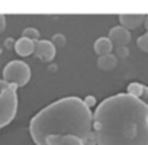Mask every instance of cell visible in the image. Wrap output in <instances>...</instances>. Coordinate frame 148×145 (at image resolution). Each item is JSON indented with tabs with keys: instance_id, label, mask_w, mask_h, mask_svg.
Segmentation results:
<instances>
[{
	"instance_id": "8fae6325",
	"label": "cell",
	"mask_w": 148,
	"mask_h": 145,
	"mask_svg": "<svg viewBox=\"0 0 148 145\" xmlns=\"http://www.w3.org/2000/svg\"><path fill=\"white\" fill-rule=\"evenodd\" d=\"M118 65V58L113 54H108L97 58V67L103 71H110Z\"/></svg>"
},
{
	"instance_id": "5bb4252c",
	"label": "cell",
	"mask_w": 148,
	"mask_h": 145,
	"mask_svg": "<svg viewBox=\"0 0 148 145\" xmlns=\"http://www.w3.org/2000/svg\"><path fill=\"white\" fill-rule=\"evenodd\" d=\"M136 47H138L142 52H147V54H148V32H145L144 35H141V36L136 39Z\"/></svg>"
},
{
	"instance_id": "2e32d148",
	"label": "cell",
	"mask_w": 148,
	"mask_h": 145,
	"mask_svg": "<svg viewBox=\"0 0 148 145\" xmlns=\"http://www.w3.org/2000/svg\"><path fill=\"white\" fill-rule=\"evenodd\" d=\"M83 102H84V105H86L90 110H92V107H96V106H97V100H96V97L92 96V94L86 96V97L83 99Z\"/></svg>"
},
{
	"instance_id": "7a4b0ae2",
	"label": "cell",
	"mask_w": 148,
	"mask_h": 145,
	"mask_svg": "<svg viewBox=\"0 0 148 145\" xmlns=\"http://www.w3.org/2000/svg\"><path fill=\"white\" fill-rule=\"evenodd\" d=\"M93 132V113L77 96L58 99L41 109L29 122L35 145H48L49 135H74L82 141Z\"/></svg>"
},
{
	"instance_id": "ac0fdd59",
	"label": "cell",
	"mask_w": 148,
	"mask_h": 145,
	"mask_svg": "<svg viewBox=\"0 0 148 145\" xmlns=\"http://www.w3.org/2000/svg\"><path fill=\"white\" fill-rule=\"evenodd\" d=\"M83 144L84 145H96V139H95V135H93V132L86 138V139H83Z\"/></svg>"
},
{
	"instance_id": "4fadbf2b",
	"label": "cell",
	"mask_w": 148,
	"mask_h": 145,
	"mask_svg": "<svg viewBox=\"0 0 148 145\" xmlns=\"http://www.w3.org/2000/svg\"><path fill=\"white\" fill-rule=\"evenodd\" d=\"M22 38H26V39H29L32 42L39 41V31L36 28H31V26L29 28H25L22 31Z\"/></svg>"
},
{
	"instance_id": "30bf717a",
	"label": "cell",
	"mask_w": 148,
	"mask_h": 145,
	"mask_svg": "<svg viewBox=\"0 0 148 145\" xmlns=\"http://www.w3.org/2000/svg\"><path fill=\"white\" fill-rule=\"evenodd\" d=\"M15 51L19 57H29L34 54V42L26 38H19L15 42Z\"/></svg>"
},
{
	"instance_id": "6da1fadb",
	"label": "cell",
	"mask_w": 148,
	"mask_h": 145,
	"mask_svg": "<svg viewBox=\"0 0 148 145\" xmlns=\"http://www.w3.org/2000/svg\"><path fill=\"white\" fill-rule=\"evenodd\" d=\"M96 145H148V105L126 93L102 100L93 113Z\"/></svg>"
},
{
	"instance_id": "277c9868",
	"label": "cell",
	"mask_w": 148,
	"mask_h": 145,
	"mask_svg": "<svg viewBox=\"0 0 148 145\" xmlns=\"http://www.w3.org/2000/svg\"><path fill=\"white\" fill-rule=\"evenodd\" d=\"M31 76H32V71H31V67L25 62V61H21V60H13L10 62H8L3 68V81H6L8 84H12V86H16L18 89L19 87H23L29 83L31 80Z\"/></svg>"
},
{
	"instance_id": "5b68a950",
	"label": "cell",
	"mask_w": 148,
	"mask_h": 145,
	"mask_svg": "<svg viewBox=\"0 0 148 145\" xmlns=\"http://www.w3.org/2000/svg\"><path fill=\"white\" fill-rule=\"evenodd\" d=\"M57 48L48 39H39L34 42V55L42 62H51L55 58Z\"/></svg>"
},
{
	"instance_id": "e0dca14e",
	"label": "cell",
	"mask_w": 148,
	"mask_h": 145,
	"mask_svg": "<svg viewBox=\"0 0 148 145\" xmlns=\"http://www.w3.org/2000/svg\"><path fill=\"white\" fill-rule=\"evenodd\" d=\"M129 55V51L126 47H116V58H126Z\"/></svg>"
},
{
	"instance_id": "9c48e42d",
	"label": "cell",
	"mask_w": 148,
	"mask_h": 145,
	"mask_svg": "<svg viewBox=\"0 0 148 145\" xmlns=\"http://www.w3.org/2000/svg\"><path fill=\"white\" fill-rule=\"evenodd\" d=\"M93 49H95V52H96L99 57H103V55L112 54L113 45H112V42L109 41L108 36H100V38H97V39L95 41Z\"/></svg>"
},
{
	"instance_id": "d6986e66",
	"label": "cell",
	"mask_w": 148,
	"mask_h": 145,
	"mask_svg": "<svg viewBox=\"0 0 148 145\" xmlns=\"http://www.w3.org/2000/svg\"><path fill=\"white\" fill-rule=\"evenodd\" d=\"M6 29V16L0 13V34Z\"/></svg>"
},
{
	"instance_id": "52a82bcc",
	"label": "cell",
	"mask_w": 148,
	"mask_h": 145,
	"mask_svg": "<svg viewBox=\"0 0 148 145\" xmlns=\"http://www.w3.org/2000/svg\"><path fill=\"white\" fill-rule=\"evenodd\" d=\"M118 18H119L121 26L129 31V29L139 28L144 23L145 15H141V13H121Z\"/></svg>"
},
{
	"instance_id": "3957f363",
	"label": "cell",
	"mask_w": 148,
	"mask_h": 145,
	"mask_svg": "<svg viewBox=\"0 0 148 145\" xmlns=\"http://www.w3.org/2000/svg\"><path fill=\"white\" fill-rule=\"evenodd\" d=\"M18 112V87L0 80V131L8 126Z\"/></svg>"
},
{
	"instance_id": "ffe728a7",
	"label": "cell",
	"mask_w": 148,
	"mask_h": 145,
	"mask_svg": "<svg viewBox=\"0 0 148 145\" xmlns=\"http://www.w3.org/2000/svg\"><path fill=\"white\" fill-rule=\"evenodd\" d=\"M144 26H145V29H147V32H148V15L145 16V19H144V23H142Z\"/></svg>"
},
{
	"instance_id": "44dd1931",
	"label": "cell",
	"mask_w": 148,
	"mask_h": 145,
	"mask_svg": "<svg viewBox=\"0 0 148 145\" xmlns=\"http://www.w3.org/2000/svg\"><path fill=\"white\" fill-rule=\"evenodd\" d=\"M145 103H147V105H148V99H147V100H145Z\"/></svg>"
},
{
	"instance_id": "7c38bea8",
	"label": "cell",
	"mask_w": 148,
	"mask_h": 145,
	"mask_svg": "<svg viewBox=\"0 0 148 145\" xmlns=\"http://www.w3.org/2000/svg\"><path fill=\"white\" fill-rule=\"evenodd\" d=\"M142 92H144V84H141L138 81H132L126 87V94H129L132 97H136V99L142 97Z\"/></svg>"
},
{
	"instance_id": "9a60e30c",
	"label": "cell",
	"mask_w": 148,
	"mask_h": 145,
	"mask_svg": "<svg viewBox=\"0 0 148 145\" xmlns=\"http://www.w3.org/2000/svg\"><path fill=\"white\" fill-rule=\"evenodd\" d=\"M51 42L54 44L55 48H57V47H64V45H65V38H64L62 34H57V35L52 36V41H51Z\"/></svg>"
},
{
	"instance_id": "ba28073f",
	"label": "cell",
	"mask_w": 148,
	"mask_h": 145,
	"mask_svg": "<svg viewBox=\"0 0 148 145\" xmlns=\"http://www.w3.org/2000/svg\"><path fill=\"white\" fill-rule=\"evenodd\" d=\"M48 145H84L83 141L74 135H49L47 138Z\"/></svg>"
},
{
	"instance_id": "8992f818",
	"label": "cell",
	"mask_w": 148,
	"mask_h": 145,
	"mask_svg": "<svg viewBox=\"0 0 148 145\" xmlns=\"http://www.w3.org/2000/svg\"><path fill=\"white\" fill-rule=\"evenodd\" d=\"M109 41L112 42V45L115 47H126L131 41V34L128 29L122 28L121 25L119 26H115L109 31Z\"/></svg>"
}]
</instances>
